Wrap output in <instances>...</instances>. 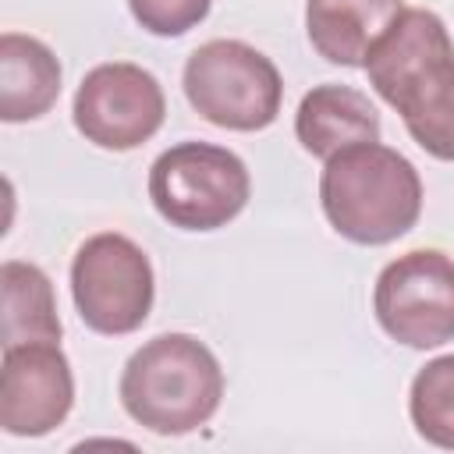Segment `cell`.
<instances>
[{
	"label": "cell",
	"instance_id": "1",
	"mask_svg": "<svg viewBox=\"0 0 454 454\" xmlns=\"http://www.w3.org/2000/svg\"><path fill=\"white\" fill-rule=\"evenodd\" d=\"M369 85L390 103L408 135L443 163H454V39L440 14L404 7L365 53Z\"/></svg>",
	"mask_w": 454,
	"mask_h": 454
},
{
	"label": "cell",
	"instance_id": "2",
	"mask_svg": "<svg viewBox=\"0 0 454 454\" xmlns=\"http://www.w3.org/2000/svg\"><path fill=\"white\" fill-rule=\"evenodd\" d=\"M319 202L340 238L355 245H390L408 234L422 213V177L397 149L358 142L326 160Z\"/></svg>",
	"mask_w": 454,
	"mask_h": 454
},
{
	"label": "cell",
	"instance_id": "3",
	"mask_svg": "<svg viewBox=\"0 0 454 454\" xmlns=\"http://www.w3.org/2000/svg\"><path fill=\"white\" fill-rule=\"evenodd\" d=\"M117 390L138 426L160 436H184L216 415L223 369L199 337L160 333L124 362Z\"/></svg>",
	"mask_w": 454,
	"mask_h": 454
},
{
	"label": "cell",
	"instance_id": "4",
	"mask_svg": "<svg viewBox=\"0 0 454 454\" xmlns=\"http://www.w3.org/2000/svg\"><path fill=\"white\" fill-rule=\"evenodd\" d=\"M252 195L248 167L238 153L213 142H177L149 167L156 213L181 231L227 227Z\"/></svg>",
	"mask_w": 454,
	"mask_h": 454
},
{
	"label": "cell",
	"instance_id": "5",
	"mask_svg": "<svg viewBox=\"0 0 454 454\" xmlns=\"http://www.w3.org/2000/svg\"><path fill=\"white\" fill-rule=\"evenodd\" d=\"M181 85L192 110L227 131H262L284 103L277 64L241 39H209L192 50Z\"/></svg>",
	"mask_w": 454,
	"mask_h": 454
},
{
	"label": "cell",
	"instance_id": "6",
	"mask_svg": "<svg viewBox=\"0 0 454 454\" xmlns=\"http://www.w3.org/2000/svg\"><path fill=\"white\" fill-rule=\"evenodd\" d=\"M71 298L92 333H135L153 312V262L128 234H92L71 259Z\"/></svg>",
	"mask_w": 454,
	"mask_h": 454
},
{
	"label": "cell",
	"instance_id": "7",
	"mask_svg": "<svg viewBox=\"0 0 454 454\" xmlns=\"http://www.w3.org/2000/svg\"><path fill=\"white\" fill-rule=\"evenodd\" d=\"M372 312L404 348L426 351L454 340V259L436 248L397 255L376 277Z\"/></svg>",
	"mask_w": 454,
	"mask_h": 454
},
{
	"label": "cell",
	"instance_id": "8",
	"mask_svg": "<svg viewBox=\"0 0 454 454\" xmlns=\"http://www.w3.org/2000/svg\"><path fill=\"white\" fill-rule=\"evenodd\" d=\"M71 114L85 142L110 153H128L163 128L167 96L153 71L131 60H110L96 64L78 82Z\"/></svg>",
	"mask_w": 454,
	"mask_h": 454
},
{
	"label": "cell",
	"instance_id": "9",
	"mask_svg": "<svg viewBox=\"0 0 454 454\" xmlns=\"http://www.w3.org/2000/svg\"><path fill=\"white\" fill-rule=\"evenodd\" d=\"M74 404L71 362L57 340L4 348L0 369V426L7 436H46Z\"/></svg>",
	"mask_w": 454,
	"mask_h": 454
},
{
	"label": "cell",
	"instance_id": "10",
	"mask_svg": "<svg viewBox=\"0 0 454 454\" xmlns=\"http://www.w3.org/2000/svg\"><path fill=\"white\" fill-rule=\"evenodd\" d=\"M294 135L305 153H312L316 160H330L348 145L380 142V114L365 92L326 82L301 96Z\"/></svg>",
	"mask_w": 454,
	"mask_h": 454
},
{
	"label": "cell",
	"instance_id": "11",
	"mask_svg": "<svg viewBox=\"0 0 454 454\" xmlns=\"http://www.w3.org/2000/svg\"><path fill=\"white\" fill-rule=\"evenodd\" d=\"M404 11V0H305L312 50L340 67H362L369 46Z\"/></svg>",
	"mask_w": 454,
	"mask_h": 454
},
{
	"label": "cell",
	"instance_id": "12",
	"mask_svg": "<svg viewBox=\"0 0 454 454\" xmlns=\"http://www.w3.org/2000/svg\"><path fill=\"white\" fill-rule=\"evenodd\" d=\"M60 96V60L53 50L21 32L0 35V117L7 124L43 117Z\"/></svg>",
	"mask_w": 454,
	"mask_h": 454
},
{
	"label": "cell",
	"instance_id": "13",
	"mask_svg": "<svg viewBox=\"0 0 454 454\" xmlns=\"http://www.w3.org/2000/svg\"><path fill=\"white\" fill-rule=\"evenodd\" d=\"M4 284V348L57 340L60 344V316L53 301V284L35 262L7 259L0 266Z\"/></svg>",
	"mask_w": 454,
	"mask_h": 454
},
{
	"label": "cell",
	"instance_id": "14",
	"mask_svg": "<svg viewBox=\"0 0 454 454\" xmlns=\"http://www.w3.org/2000/svg\"><path fill=\"white\" fill-rule=\"evenodd\" d=\"M408 415L426 443L454 450V355H440L415 372Z\"/></svg>",
	"mask_w": 454,
	"mask_h": 454
},
{
	"label": "cell",
	"instance_id": "15",
	"mask_svg": "<svg viewBox=\"0 0 454 454\" xmlns=\"http://www.w3.org/2000/svg\"><path fill=\"white\" fill-rule=\"evenodd\" d=\"M213 0H128L131 18L149 32V35H184L199 21H206Z\"/></svg>",
	"mask_w": 454,
	"mask_h": 454
}]
</instances>
